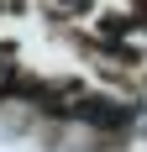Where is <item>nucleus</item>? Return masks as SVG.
<instances>
[{"mask_svg": "<svg viewBox=\"0 0 147 152\" xmlns=\"http://www.w3.org/2000/svg\"><path fill=\"white\" fill-rule=\"evenodd\" d=\"M74 115H84L89 126H100V131H116V126H132V105H116V100H79L74 94Z\"/></svg>", "mask_w": 147, "mask_h": 152, "instance_id": "nucleus-1", "label": "nucleus"}]
</instances>
